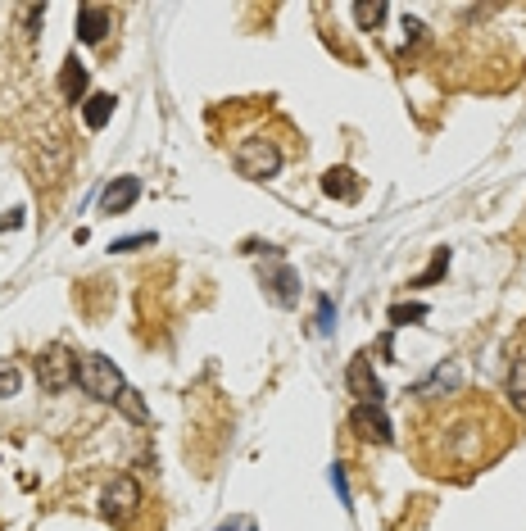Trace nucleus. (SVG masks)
<instances>
[{
    "label": "nucleus",
    "instance_id": "1",
    "mask_svg": "<svg viewBox=\"0 0 526 531\" xmlns=\"http://www.w3.org/2000/svg\"><path fill=\"white\" fill-rule=\"evenodd\" d=\"M78 386L100 404H123L127 391H132L127 377L118 373V364L105 359V354H87V359H78Z\"/></svg>",
    "mask_w": 526,
    "mask_h": 531
},
{
    "label": "nucleus",
    "instance_id": "2",
    "mask_svg": "<svg viewBox=\"0 0 526 531\" xmlns=\"http://www.w3.org/2000/svg\"><path fill=\"white\" fill-rule=\"evenodd\" d=\"M481 423H486V413H463L449 423V436H445V459L449 463H463V468H477L486 459V445H481Z\"/></svg>",
    "mask_w": 526,
    "mask_h": 531
},
{
    "label": "nucleus",
    "instance_id": "3",
    "mask_svg": "<svg viewBox=\"0 0 526 531\" xmlns=\"http://www.w3.org/2000/svg\"><path fill=\"white\" fill-rule=\"evenodd\" d=\"M232 168L241 177H250V182H273V177L282 173V146L268 141V137H250V141L236 146Z\"/></svg>",
    "mask_w": 526,
    "mask_h": 531
},
{
    "label": "nucleus",
    "instance_id": "4",
    "mask_svg": "<svg viewBox=\"0 0 526 531\" xmlns=\"http://www.w3.org/2000/svg\"><path fill=\"white\" fill-rule=\"evenodd\" d=\"M37 382L46 395H59V391H69V386H78V359L69 354V345H46V350L37 354Z\"/></svg>",
    "mask_w": 526,
    "mask_h": 531
},
{
    "label": "nucleus",
    "instance_id": "5",
    "mask_svg": "<svg viewBox=\"0 0 526 531\" xmlns=\"http://www.w3.org/2000/svg\"><path fill=\"white\" fill-rule=\"evenodd\" d=\"M141 504H146V495H141L137 477H118V482L105 486V495H100V513H105V522H114V527H127V522L141 513Z\"/></svg>",
    "mask_w": 526,
    "mask_h": 531
},
{
    "label": "nucleus",
    "instance_id": "6",
    "mask_svg": "<svg viewBox=\"0 0 526 531\" xmlns=\"http://www.w3.org/2000/svg\"><path fill=\"white\" fill-rule=\"evenodd\" d=\"M263 291H268V300H273V305H282V309L300 305V273H295L286 259L273 255V264L263 268Z\"/></svg>",
    "mask_w": 526,
    "mask_h": 531
},
{
    "label": "nucleus",
    "instance_id": "7",
    "mask_svg": "<svg viewBox=\"0 0 526 531\" xmlns=\"http://www.w3.org/2000/svg\"><path fill=\"white\" fill-rule=\"evenodd\" d=\"M350 432L363 436V441H377V445H390V441H395L390 413L381 409V404H354V409H350Z\"/></svg>",
    "mask_w": 526,
    "mask_h": 531
},
{
    "label": "nucleus",
    "instance_id": "8",
    "mask_svg": "<svg viewBox=\"0 0 526 531\" xmlns=\"http://www.w3.org/2000/svg\"><path fill=\"white\" fill-rule=\"evenodd\" d=\"M345 386H350V395L359 404H381V377L372 373V354H354L350 368H345Z\"/></svg>",
    "mask_w": 526,
    "mask_h": 531
},
{
    "label": "nucleus",
    "instance_id": "9",
    "mask_svg": "<svg viewBox=\"0 0 526 531\" xmlns=\"http://www.w3.org/2000/svg\"><path fill=\"white\" fill-rule=\"evenodd\" d=\"M137 200H141V177H114L100 191V214H127Z\"/></svg>",
    "mask_w": 526,
    "mask_h": 531
},
{
    "label": "nucleus",
    "instance_id": "10",
    "mask_svg": "<svg viewBox=\"0 0 526 531\" xmlns=\"http://www.w3.org/2000/svg\"><path fill=\"white\" fill-rule=\"evenodd\" d=\"M109 28H114V10L109 5H82L78 10V37L87 46H100L109 37Z\"/></svg>",
    "mask_w": 526,
    "mask_h": 531
},
{
    "label": "nucleus",
    "instance_id": "11",
    "mask_svg": "<svg viewBox=\"0 0 526 531\" xmlns=\"http://www.w3.org/2000/svg\"><path fill=\"white\" fill-rule=\"evenodd\" d=\"M322 191H327L332 200L354 205V200L363 196V182L354 177V168H327V173H322Z\"/></svg>",
    "mask_w": 526,
    "mask_h": 531
},
{
    "label": "nucleus",
    "instance_id": "12",
    "mask_svg": "<svg viewBox=\"0 0 526 531\" xmlns=\"http://www.w3.org/2000/svg\"><path fill=\"white\" fill-rule=\"evenodd\" d=\"M114 105H118V100L109 96V91H91V96L82 100V118H87V128H91V132L105 128L109 118H114Z\"/></svg>",
    "mask_w": 526,
    "mask_h": 531
},
{
    "label": "nucleus",
    "instance_id": "13",
    "mask_svg": "<svg viewBox=\"0 0 526 531\" xmlns=\"http://www.w3.org/2000/svg\"><path fill=\"white\" fill-rule=\"evenodd\" d=\"M59 91H64V100H82V96H87V69L78 64V55L64 59V69H59Z\"/></svg>",
    "mask_w": 526,
    "mask_h": 531
},
{
    "label": "nucleus",
    "instance_id": "14",
    "mask_svg": "<svg viewBox=\"0 0 526 531\" xmlns=\"http://www.w3.org/2000/svg\"><path fill=\"white\" fill-rule=\"evenodd\" d=\"M504 395H508V404H513V409L526 418V354H517V359H513V368H508Z\"/></svg>",
    "mask_w": 526,
    "mask_h": 531
},
{
    "label": "nucleus",
    "instance_id": "15",
    "mask_svg": "<svg viewBox=\"0 0 526 531\" xmlns=\"http://www.w3.org/2000/svg\"><path fill=\"white\" fill-rule=\"evenodd\" d=\"M386 5H381V0H372V5H368V0H359V5H354V23H359V28L363 32H377L381 28V23H386Z\"/></svg>",
    "mask_w": 526,
    "mask_h": 531
},
{
    "label": "nucleus",
    "instance_id": "16",
    "mask_svg": "<svg viewBox=\"0 0 526 531\" xmlns=\"http://www.w3.org/2000/svg\"><path fill=\"white\" fill-rule=\"evenodd\" d=\"M23 386V373L10 364V359H0V400H10V395H19Z\"/></svg>",
    "mask_w": 526,
    "mask_h": 531
},
{
    "label": "nucleus",
    "instance_id": "17",
    "mask_svg": "<svg viewBox=\"0 0 526 531\" xmlns=\"http://www.w3.org/2000/svg\"><path fill=\"white\" fill-rule=\"evenodd\" d=\"M445 268H449V250H436V259H431V268L422 277H413L409 286H431V282H440L445 277Z\"/></svg>",
    "mask_w": 526,
    "mask_h": 531
},
{
    "label": "nucleus",
    "instance_id": "18",
    "mask_svg": "<svg viewBox=\"0 0 526 531\" xmlns=\"http://www.w3.org/2000/svg\"><path fill=\"white\" fill-rule=\"evenodd\" d=\"M336 332V305L332 295H318V336H332Z\"/></svg>",
    "mask_w": 526,
    "mask_h": 531
},
{
    "label": "nucleus",
    "instance_id": "19",
    "mask_svg": "<svg viewBox=\"0 0 526 531\" xmlns=\"http://www.w3.org/2000/svg\"><path fill=\"white\" fill-rule=\"evenodd\" d=\"M427 318V305H395L390 309V323L404 327V323H422Z\"/></svg>",
    "mask_w": 526,
    "mask_h": 531
},
{
    "label": "nucleus",
    "instance_id": "20",
    "mask_svg": "<svg viewBox=\"0 0 526 531\" xmlns=\"http://www.w3.org/2000/svg\"><path fill=\"white\" fill-rule=\"evenodd\" d=\"M332 486H336V495H341V504L350 509V504H354V495H350V482H345V468H341V463L332 468Z\"/></svg>",
    "mask_w": 526,
    "mask_h": 531
},
{
    "label": "nucleus",
    "instance_id": "21",
    "mask_svg": "<svg viewBox=\"0 0 526 531\" xmlns=\"http://www.w3.org/2000/svg\"><path fill=\"white\" fill-rule=\"evenodd\" d=\"M155 241V232H141V236H123V241H114L109 250H137V246H150Z\"/></svg>",
    "mask_w": 526,
    "mask_h": 531
},
{
    "label": "nucleus",
    "instance_id": "22",
    "mask_svg": "<svg viewBox=\"0 0 526 531\" xmlns=\"http://www.w3.org/2000/svg\"><path fill=\"white\" fill-rule=\"evenodd\" d=\"M19 223H23V214H19V209H14V214H0V232H14Z\"/></svg>",
    "mask_w": 526,
    "mask_h": 531
}]
</instances>
